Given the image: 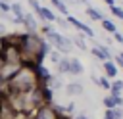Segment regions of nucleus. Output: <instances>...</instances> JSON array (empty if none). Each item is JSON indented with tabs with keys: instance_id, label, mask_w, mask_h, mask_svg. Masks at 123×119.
I'll use <instances>...</instances> for the list:
<instances>
[{
	"instance_id": "5701e85b",
	"label": "nucleus",
	"mask_w": 123,
	"mask_h": 119,
	"mask_svg": "<svg viewBox=\"0 0 123 119\" xmlns=\"http://www.w3.org/2000/svg\"><path fill=\"white\" fill-rule=\"evenodd\" d=\"M4 33H6V29H4V25H0V36H2Z\"/></svg>"
},
{
	"instance_id": "f257e3e1",
	"label": "nucleus",
	"mask_w": 123,
	"mask_h": 119,
	"mask_svg": "<svg viewBox=\"0 0 123 119\" xmlns=\"http://www.w3.org/2000/svg\"><path fill=\"white\" fill-rule=\"evenodd\" d=\"M46 38H48L52 44H56V48H58L60 52H63V54H67V52L73 50V42H71L67 36L60 35V33H50V35H46Z\"/></svg>"
},
{
	"instance_id": "1a4fd4ad",
	"label": "nucleus",
	"mask_w": 123,
	"mask_h": 119,
	"mask_svg": "<svg viewBox=\"0 0 123 119\" xmlns=\"http://www.w3.org/2000/svg\"><path fill=\"white\" fill-rule=\"evenodd\" d=\"M69 65H71V60H67V58H62V61L58 63V69H60V73H69Z\"/></svg>"
},
{
	"instance_id": "9b49d317",
	"label": "nucleus",
	"mask_w": 123,
	"mask_h": 119,
	"mask_svg": "<svg viewBox=\"0 0 123 119\" xmlns=\"http://www.w3.org/2000/svg\"><path fill=\"white\" fill-rule=\"evenodd\" d=\"M102 27H104V31H108V33H111V35H115V33H117L115 25H113L110 19H104V21H102Z\"/></svg>"
},
{
	"instance_id": "9d476101",
	"label": "nucleus",
	"mask_w": 123,
	"mask_h": 119,
	"mask_svg": "<svg viewBox=\"0 0 123 119\" xmlns=\"http://www.w3.org/2000/svg\"><path fill=\"white\" fill-rule=\"evenodd\" d=\"M50 2H52V6H54L56 10H60V12H62V13L65 15V17L69 15V13H67V6H65V4L62 2V0H50Z\"/></svg>"
},
{
	"instance_id": "dca6fc26",
	"label": "nucleus",
	"mask_w": 123,
	"mask_h": 119,
	"mask_svg": "<svg viewBox=\"0 0 123 119\" xmlns=\"http://www.w3.org/2000/svg\"><path fill=\"white\" fill-rule=\"evenodd\" d=\"M104 119H117V113H115V109H106V113H104Z\"/></svg>"
},
{
	"instance_id": "2eb2a0df",
	"label": "nucleus",
	"mask_w": 123,
	"mask_h": 119,
	"mask_svg": "<svg viewBox=\"0 0 123 119\" xmlns=\"http://www.w3.org/2000/svg\"><path fill=\"white\" fill-rule=\"evenodd\" d=\"M98 84H100L102 88H110V90H111V84L108 83V79H106V77H100V79H98Z\"/></svg>"
},
{
	"instance_id": "7ed1b4c3",
	"label": "nucleus",
	"mask_w": 123,
	"mask_h": 119,
	"mask_svg": "<svg viewBox=\"0 0 123 119\" xmlns=\"http://www.w3.org/2000/svg\"><path fill=\"white\" fill-rule=\"evenodd\" d=\"M23 25L27 27V31H29L31 35H33V33L37 31V27H38V25H37V21H35V17H33L31 13H25V19H23Z\"/></svg>"
},
{
	"instance_id": "423d86ee",
	"label": "nucleus",
	"mask_w": 123,
	"mask_h": 119,
	"mask_svg": "<svg viewBox=\"0 0 123 119\" xmlns=\"http://www.w3.org/2000/svg\"><path fill=\"white\" fill-rule=\"evenodd\" d=\"M69 73H71V75H81V73H83V63H81L79 60H71Z\"/></svg>"
},
{
	"instance_id": "b1692460",
	"label": "nucleus",
	"mask_w": 123,
	"mask_h": 119,
	"mask_svg": "<svg viewBox=\"0 0 123 119\" xmlns=\"http://www.w3.org/2000/svg\"><path fill=\"white\" fill-rule=\"evenodd\" d=\"M77 119H86V115H79V117H77Z\"/></svg>"
},
{
	"instance_id": "0eeeda50",
	"label": "nucleus",
	"mask_w": 123,
	"mask_h": 119,
	"mask_svg": "<svg viewBox=\"0 0 123 119\" xmlns=\"http://www.w3.org/2000/svg\"><path fill=\"white\" fill-rule=\"evenodd\" d=\"M67 94H71V96H79V94H83V84H79V83H71V84H67Z\"/></svg>"
},
{
	"instance_id": "aec40b11",
	"label": "nucleus",
	"mask_w": 123,
	"mask_h": 119,
	"mask_svg": "<svg viewBox=\"0 0 123 119\" xmlns=\"http://www.w3.org/2000/svg\"><path fill=\"white\" fill-rule=\"evenodd\" d=\"M92 54H94L96 58H100V60H104V61H106V58H104V54L100 52V48H92Z\"/></svg>"
},
{
	"instance_id": "f8f14e48",
	"label": "nucleus",
	"mask_w": 123,
	"mask_h": 119,
	"mask_svg": "<svg viewBox=\"0 0 123 119\" xmlns=\"http://www.w3.org/2000/svg\"><path fill=\"white\" fill-rule=\"evenodd\" d=\"M96 48H100V52L104 54V58H106V61H110V58H111V52H110V48H108V46H102V44H98Z\"/></svg>"
},
{
	"instance_id": "20e7f679",
	"label": "nucleus",
	"mask_w": 123,
	"mask_h": 119,
	"mask_svg": "<svg viewBox=\"0 0 123 119\" xmlns=\"http://www.w3.org/2000/svg\"><path fill=\"white\" fill-rule=\"evenodd\" d=\"M86 15H88L92 21H100V23L106 19V17H104V15H102V13H100L96 8H90V6H86Z\"/></svg>"
},
{
	"instance_id": "412c9836",
	"label": "nucleus",
	"mask_w": 123,
	"mask_h": 119,
	"mask_svg": "<svg viewBox=\"0 0 123 119\" xmlns=\"http://www.w3.org/2000/svg\"><path fill=\"white\" fill-rule=\"evenodd\" d=\"M50 60H52V61H56V63H60V61H62V60H60V54H58V52H52V54H50Z\"/></svg>"
},
{
	"instance_id": "4468645a",
	"label": "nucleus",
	"mask_w": 123,
	"mask_h": 119,
	"mask_svg": "<svg viewBox=\"0 0 123 119\" xmlns=\"http://www.w3.org/2000/svg\"><path fill=\"white\" fill-rule=\"evenodd\" d=\"M111 13L123 21V8H117V6H113V8H111Z\"/></svg>"
},
{
	"instance_id": "4be33fe9",
	"label": "nucleus",
	"mask_w": 123,
	"mask_h": 119,
	"mask_svg": "<svg viewBox=\"0 0 123 119\" xmlns=\"http://www.w3.org/2000/svg\"><path fill=\"white\" fill-rule=\"evenodd\" d=\"M113 38H115L117 42H121V44H123V35H121V33H115V35H113Z\"/></svg>"
},
{
	"instance_id": "39448f33",
	"label": "nucleus",
	"mask_w": 123,
	"mask_h": 119,
	"mask_svg": "<svg viewBox=\"0 0 123 119\" xmlns=\"http://www.w3.org/2000/svg\"><path fill=\"white\" fill-rule=\"evenodd\" d=\"M38 15H40V19H44V23H50V21H56V19H58V17L54 15V12L48 10V8H42Z\"/></svg>"
},
{
	"instance_id": "ddd939ff",
	"label": "nucleus",
	"mask_w": 123,
	"mask_h": 119,
	"mask_svg": "<svg viewBox=\"0 0 123 119\" xmlns=\"http://www.w3.org/2000/svg\"><path fill=\"white\" fill-rule=\"evenodd\" d=\"M29 4H31V8L35 10V13L38 15V13H40V10H42V6L38 4V0H29Z\"/></svg>"
},
{
	"instance_id": "393cba45",
	"label": "nucleus",
	"mask_w": 123,
	"mask_h": 119,
	"mask_svg": "<svg viewBox=\"0 0 123 119\" xmlns=\"http://www.w3.org/2000/svg\"><path fill=\"white\" fill-rule=\"evenodd\" d=\"M119 58H121V60H123V52H121V54H119Z\"/></svg>"
},
{
	"instance_id": "6ab92c4d",
	"label": "nucleus",
	"mask_w": 123,
	"mask_h": 119,
	"mask_svg": "<svg viewBox=\"0 0 123 119\" xmlns=\"http://www.w3.org/2000/svg\"><path fill=\"white\" fill-rule=\"evenodd\" d=\"M0 10L2 12H12V4H6L4 0H0Z\"/></svg>"
},
{
	"instance_id": "f03ea898",
	"label": "nucleus",
	"mask_w": 123,
	"mask_h": 119,
	"mask_svg": "<svg viewBox=\"0 0 123 119\" xmlns=\"http://www.w3.org/2000/svg\"><path fill=\"white\" fill-rule=\"evenodd\" d=\"M67 21H69V25H73V27H77L79 31H83L86 36H94V31L88 27V25H85L83 21H79L77 17H73V15H67Z\"/></svg>"
},
{
	"instance_id": "f3484780",
	"label": "nucleus",
	"mask_w": 123,
	"mask_h": 119,
	"mask_svg": "<svg viewBox=\"0 0 123 119\" xmlns=\"http://www.w3.org/2000/svg\"><path fill=\"white\" fill-rule=\"evenodd\" d=\"M42 33H44V35H50V33H56V31H54V27H52L50 23H44V25H42Z\"/></svg>"
},
{
	"instance_id": "a211bd4d",
	"label": "nucleus",
	"mask_w": 123,
	"mask_h": 119,
	"mask_svg": "<svg viewBox=\"0 0 123 119\" xmlns=\"http://www.w3.org/2000/svg\"><path fill=\"white\" fill-rule=\"evenodd\" d=\"M75 44L81 48V50H86V44H85V40H83V36H75Z\"/></svg>"
},
{
	"instance_id": "6e6552de",
	"label": "nucleus",
	"mask_w": 123,
	"mask_h": 119,
	"mask_svg": "<svg viewBox=\"0 0 123 119\" xmlns=\"http://www.w3.org/2000/svg\"><path fill=\"white\" fill-rule=\"evenodd\" d=\"M104 71L108 77H115L117 75V67L113 65V61H104Z\"/></svg>"
}]
</instances>
